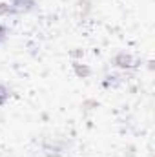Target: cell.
<instances>
[{"label": "cell", "instance_id": "6da1fadb", "mask_svg": "<svg viewBox=\"0 0 155 157\" xmlns=\"http://www.w3.org/2000/svg\"><path fill=\"white\" fill-rule=\"evenodd\" d=\"M130 62H131V59H130L128 55H124V53H120V55L115 59V64H117V66H122V68H128V66H131Z\"/></svg>", "mask_w": 155, "mask_h": 157}]
</instances>
